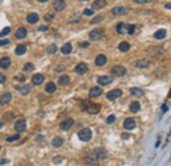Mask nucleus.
Segmentation results:
<instances>
[{
  "label": "nucleus",
  "mask_w": 171,
  "mask_h": 166,
  "mask_svg": "<svg viewBox=\"0 0 171 166\" xmlns=\"http://www.w3.org/2000/svg\"><path fill=\"white\" fill-rule=\"evenodd\" d=\"M87 70H88V66H87V63H78L76 65V67H75V73L76 74H84V73H87Z\"/></svg>",
  "instance_id": "2eb2a0df"
},
{
  "label": "nucleus",
  "mask_w": 171,
  "mask_h": 166,
  "mask_svg": "<svg viewBox=\"0 0 171 166\" xmlns=\"http://www.w3.org/2000/svg\"><path fill=\"white\" fill-rule=\"evenodd\" d=\"M55 52H57V45H50L47 47V54H54Z\"/></svg>",
  "instance_id": "4c0bfd02"
},
{
  "label": "nucleus",
  "mask_w": 171,
  "mask_h": 166,
  "mask_svg": "<svg viewBox=\"0 0 171 166\" xmlns=\"http://www.w3.org/2000/svg\"><path fill=\"white\" fill-rule=\"evenodd\" d=\"M107 5V1L105 0H95L92 3V9H103V8Z\"/></svg>",
  "instance_id": "6ab92c4d"
},
{
  "label": "nucleus",
  "mask_w": 171,
  "mask_h": 166,
  "mask_svg": "<svg viewBox=\"0 0 171 166\" xmlns=\"http://www.w3.org/2000/svg\"><path fill=\"white\" fill-rule=\"evenodd\" d=\"M45 76L42 75V74H34L33 76H32V83L34 84V86H39V84L44 82Z\"/></svg>",
  "instance_id": "4468645a"
},
{
  "label": "nucleus",
  "mask_w": 171,
  "mask_h": 166,
  "mask_svg": "<svg viewBox=\"0 0 171 166\" xmlns=\"http://www.w3.org/2000/svg\"><path fill=\"white\" fill-rule=\"evenodd\" d=\"M39 3H45V1H47V0H38Z\"/></svg>",
  "instance_id": "4d7b16f0"
},
{
  "label": "nucleus",
  "mask_w": 171,
  "mask_h": 166,
  "mask_svg": "<svg viewBox=\"0 0 171 166\" xmlns=\"http://www.w3.org/2000/svg\"><path fill=\"white\" fill-rule=\"evenodd\" d=\"M110 73H112V75H115V76H122V75H125V74L128 73V70H126L125 66L116 65V66H113L112 67Z\"/></svg>",
  "instance_id": "7ed1b4c3"
},
{
  "label": "nucleus",
  "mask_w": 171,
  "mask_h": 166,
  "mask_svg": "<svg viewBox=\"0 0 171 166\" xmlns=\"http://www.w3.org/2000/svg\"><path fill=\"white\" fill-rule=\"evenodd\" d=\"M30 91H32V86H30V84H25V86L20 87V92H21V95H28Z\"/></svg>",
  "instance_id": "473e14b6"
},
{
  "label": "nucleus",
  "mask_w": 171,
  "mask_h": 166,
  "mask_svg": "<svg viewBox=\"0 0 171 166\" xmlns=\"http://www.w3.org/2000/svg\"><path fill=\"white\" fill-rule=\"evenodd\" d=\"M26 36H28V30H26L25 28H18L17 30H16V37H17L18 40L25 38Z\"/></svg>",
  "instance_id": "5701e85b"
},
{
  "label": "nucleus",
  "mask_w": 171,
  "mask_h": 166,
  "mask_svg": "<svg viewBox=\"0 0 171 166\" xmlns=\"http://www.w3.org/2000/svg\"><path fill=\"white\" fill-rule=\"evenodd\" d=\"M136 32V25L133 24H128V34H133Z\"/></svg>",
  "instance_id": "58836bf2"
},
{
  "label": "nucleus",
  "mask_w": 171,
  "mask_h": 166,
  "mask_svg": "<svg viewBox=\"0 0 171 166\" xmlns=\"http://www.w3.org/2000/svg\"><path fill=\"white\" fill-rule=\"evenodd\" d=\"M103 20H104V16H96V17H94L91 20V24L95 25V24H97V23H101Z\"/></svg>",
  "instance_id": "e433bc0d"
},
{
  "label": "nucleus",
  "mask_w": 171,
  "mask_h": 166,
  "mask_svg": "<svg viewBox=\"0 0 171 166\" xmlns=\"http://www.w3.org/2000/svg\"><path fill=\"white\" fill-rule=\"evenodd\" d=\"M130 94L134 95V96H142V95H144V91H142L141 88H136V87H134V88H130Z\"/></svg>",
  "instance_id": "72a5a7b5"
},
{
  "label": "nucleus",
  "mask_w": 171,
  "mask_h": 166,
  "mask_svg": "<svg viewBox=\"0 0 171 166\" xmlns=\"http://www.w3.org/2000/svg\"><path fill=\"white\" fill-rule=\"evenodd\" d=\"M103 36H104V30H103V29H99V28L91 30L89 32V34H88V37H89L91 41H99Z\"/></svg>",
  "instance_id": "20e7f679"
},
{
  "label": "nucleus",
  "mask_w": 171,
  "mask_h": 166,
  "mask_svg": "<svg viewBox=\"0 0 171 166\" xmlns=\"http://www.w3.org/2000/svg\"><path fill=\"white\" fill-rule=\"evenodd\" d=\"M116 30H117L118 34H126L128 33V24L118 23L117 25H116Z\"/></svg>",
  "instance_id": "ddd939ff"
},
{
  "label": "nucleus",
  "mask_w": 171,
  "mask_h": 166,
  "mask_svg": "<svg viewBox=\"0 0 171 166\" xmlns=\"http://www.w3.org/2000/svg\"><path fill=\"white\" fill-rule=\"evenodd\" d=\"M65 70V67H63V66H58L57 69H55V71H57V73H61V71H63Z\"/></svg>",
  "instance_id": "3c124183"
},
{
  "label": "nucleus",
  "mask_w": 171,
  "mask_h": 166,
  "mask_svg": "<svg viewBox=\"0 0 171 166\" xmlns=\"http://www.w3.org/2000/svg\"><path fill=\"white\" fill-rule=\"evenodd\" d=\"M23 70L25 71V73H30V71H33L34 70L33 63H25V65H24V67H23Z\"/></svg>",
  "instance_id": "f704fd0d"
},
{
  "label": "nucleus",
  "mask_w": 171,
  "mask_h": 166,
  "mask_svg": "<svg viewBox=\"0 0 171 166\" xmlns=\"http://www.w3.org/2000/svg\"><path fill=\"white\" fill-rule=\"evenodd\" d=\"M53 8H54L57 12H62L66 8V1L65 0H54V1H53Z\"/></svg>",
  "instance_id": "6e6552de"
},
{
  "label": "nucleus",
  "mask_w": 171,
  "mask_h": 166,
  "mask_svg": "<svg viewBox=\"0 0 171 166\" xmlns=\"http://www.w3.org/2000/svg\"><path fill=\"white\" fill-rule=\"evenodd\" d=\"M168 97H171V90H170V92H168Z\"/></svg>",
  "instance_id": "13d9d810"
},
{
  "label": "nucleus",
  "mask_w": 171,
  "mask_h": 166,
  "mask_svg": "<svg viewBox=\"0 0 171 166\" xmlns=\"http://www.w3.org/2000/svg\"><path fill=\"white\" fill-rule=\"evenodd\" d=\"M129 49H130V44H129V42H126V41L121 42V44L118 45V50H120V52H122V53L129 52Z\"/></svg>",
  "instance_id": "393cba45"
},
{
  "label": "nucleus",
  "mask_w": 171,
  "mask_h": 166,
  "mask_svg": "<svg viewBox=\"0 0 171 166\" xmlns=\"http://www.w3.org/2000/svg\"><path fill=\"white\" fill-rule=\"evenodd\" d=\"M124 128L126 129V131H132V129L136 128V120L132 117H128L124 120Z\"/></svg>",
  "instance_id": "9b49d317"
},
{
  "label": "nucleus",
  "mask_w": 171,
  "mask_h": 166,
  "mask_svg": "<svg viewBox=\"0 0 171 166\" xmlns=\"http://www.w3.org/2000/svg\"><path fill=\"white\" fill-rule=\"evenodd\" d=\"M167 109H168V108H167V105H166V104H162V112H163V113H165V112H167Z\"/></svg>",
  "instance_id": "603ef678"
},
{
  "label": "nucleus",
  "mask_w": 171,
  "mask_h": 166,
  "mask_svg": "<svg viewBox=\"0 0 171 166\" xmlns=\"http://www.w3.org/2000/svg\"><path fill=\"white\" fill-rule=\"evenodd\" d=\"M78 137H79V140H80V141H83V142L89 141V140H91V137H92V131H91V129H88V128L82 129V131L78 133Z\"/></svg>",
  "instance_id": "f03ea898"
},
{
  "label": "nucleus",
  "mask_w": 171,
  "mask_h": 166,
  "mask_svg": "<svg viewBox=\"0 0 171 166\" xmlns=\"http://www.w3.org/2000/svg\"><path fill=\"white\" fill-rule=\"evenodd\" d=\"M25 128H26V120L25 119H18L15 124V131H17V132L21 133V132L25 131Z\"/></svg>",
  "instance_id": "1a4fd4ad"
},
{
  "label": "nucleus",
  "mask_w": 171,
  "mask_h": 166,
  "mask_svg": "<svg viewBox=\"0 0 171 166\" xmlns=\"http://www.w3.org/2000/svg\"><path fill=\"white\" fill-rule=\"evenodd\" d=\"M54 18V15H51V13H47L46 16H45V20L46 21H50V20H53Z\"/></svg>",
  "instance_id": "c03bdc74"
},
{
  "label": "nucleus",
  "mask_w": 171,
  "mask_h": 166,
  "mask_svg": "<svg viewBox=\"0 0 171 166\" xmlns=\"http://www.w3.org/2000/svg\"><path fill=\"white\" fill-rule=\"evenodd\" d=\"M18 138H20V134L16 133V134H12V136H8L7 137V141L8 142H15V141H17Z\"/></svg>",
  "instance_id": "c9c22d12"
},
{
  "label": "nucleus",
  "mask_w": 171,
  "mask_h": 166,
  "mask_svg": "<svg viewBox=\"0 0 171 166\" xmlns=\"http://www.w3.org/2000/svg\"><path fill=\"white\" fill-rule=\"evenodd\" d=\"M54 165H59V163H62L63 162V157H54L53 158V161H51Z\"/></svg>",
  "instance_id": "ea45409f"
},
{
  "label": "nucleus",
  "mask_w": 171,
  "mask_h": 166,
  "mask_svg": "<svg viewBox=\"0 0 171 166\" xmlns=\"http://www.w3.org/2000/svg\"><path fill=\"white\" fill-rule=\"evenodd\" d=\"M84 161H86L87 165H99V158H97V155L95 154L94 152L91 153V154H88L86 158H84Z\"/></svg>",
  "instance_id": "423d86ee"
},
{
  "label": "nucleus",
  "mask_w": 171,
  "mask_h": 166,
  "mask_svg": "<svg viewBox=\"0 0 171 166\" xmlns=\"http://www.w3.org/2000/svg\"><path fill=\"white\" fill-rule=\"evenodd\" d=\"M134 3H137V4H144V3H149L151 1V0H133Z\"/></svg>",
  "instance_id": "49530a36"
},
{
  "label": "nucleus",
  "mask_w": 171,
  "mask_h": 166,
  "mask_svg": "<svg viewBox=\"0 0 171 166\" xmlns=\"http://www.w3.org/2000/svg\"><path fill=\"white\" fill-rule=\"evenodd\" d=\"M5 45H9V40H1L0 41V46H5Z\"/></svg>",
  "instance_id": "a18cd8bd"
},
{
  "label": "nucleus",
  "mask_w": 171,
  "mask_h": 166,
  "mask_svg": "<svg viewBox=\"0 0 171 166\" xmlns=\"http://www.w3.org/2000/svg\"><path fill=\"white\" fill-rule=\"evenodd\" d=\"M11 99H12V96H11L9 92H4V94L0 96V105H7L8 103L11 102Z\"/></svg>",
  "instance_id": "dca6fc26"
},
{
  "label": "nucleus",
  "mask_w": 171,
  "mask_h": 166,
  "mask_svg": "<svg viewBox=\"0 0 171 166\" xmlns=\"http://www.w3.org/2000/svg\"><path fill=\"white\" fill-rule=\"evenodd\" d=\"M25 52H26L25 45H18V46H16V50H15L16 55H23V54H25Z\"/></svg>",
  "instance_id": "2f4dec72"
},
{
  "label": "nucleus",
  "mask_w": 171,
  "mask_h": 166,
  "mask_svg": "<svg viewBox=\"0 0 171 166\" xmlns=\"http://www.w3.org/2000/svg\"><path fill=\"white\" fill-rule=\"evenodd\" d=\"M94 153L97 155V158H99V160H103V158H107V155H108L107 150H105V149H103V148H96V149L94 150Z\"/></svg>",
  "instance_id": "f3484780"
},
{
  "label": "nucleus",
  "mask_w": 171,
  "mask_h": 166,
  "mask_svg": "<svg viewBox=\"0 0 171 166\" xmlns=\"http://www.w3.org/2000/svg\"><path fill=\"white\" fill-rule=\"evenodd\" d=\"M166 37V30L165 29H159V30H157L154 33V38L155 40H163Z\"/></svg>",
  "instance_id": "7c9ffc66"
},
{
  "label": "nucleus",
  "mask_w": 171,
  "mask_h": 166,
  "mask_svg": "<svg viewBox=\"0 0 171 166\" xmlns=\"http://www.w3.org/2000/svg\"><path fill=\"white\" fill-rule=\"evenodd\" d=\"M58 83L61 84V86H66V84L70 83V76L68 75H61L59 78H58Z\"/></svg>",
  "instance_id": "a878e982"
},
{
  "label": "nucleus",
  "mask_w": 171,
  "mask_h": 166,
  "mask_svg": "<svg viewBox=\"0 0 171 166\" xmlns=\"http://www.w3.org/2000/svg\"><path fill=\"white\" fill-rule=\"evenodd\" d=\"M55 90H57V86H55L53 82H50V83L46 84V87H45V91L47 92V94H54Z\"/></svg>",
  "instance_id": "cd10ccee"
},
{
  "label": "nucleus",
  "mask_w": 171,
  "mask_h": 166,
  "mask_svg": "<svg viewBox=\"0 0 171 166\" xmlns=\"http://www.w3.org/2000/svg\"><path fill=\"white\" fill-rule=\"evenodd\" d=\"M101 92H103V90L100 88V87H92L91 90H89V97H97V96H100L101 95Z\"/></svg>",
  "instance_id": "412c9836"
},
{
  "label": "nucleus",
  "mask_w": 171,
  "mask_h": 166,
  "mask_svg": "<svg viewBox=\"0 0 171 166\" xmlns=\"http://www.w3.org/2000/svg\"><path fill=\"white\" fill-rule=\"evenodd\" d=\"M8 162H9V161H8L7 158H4V160L0 161V165H5V163H8Z\"/></svg>",
  "instance_id": "864d4df0"
},
{
  "label": "nucleus",
  "mask_w": 171,
  "mask_h": 166,
  "mask_svg": "<svg viewBox=\"0 0 171 166\" xmlns=\"http://www.w3.org/2000/svg\"><path fill=\"white\" fill-rule=\"evenodd\" d=\"M105 63H107V55L104 54H99L96 57V59H95V65L96 66H104Z\"/></svg>",
  "instance_id": "aec40b11"
},
{
  "label": "nucleus",
  "mask_w": 171,
  "mask_h": 166,
  "mask_svg": "<svg viewBox=\"0 0 171 166\" xmlns=\"http://www.w3.org/2000/svg\"><path fill=\"white\" fill-rule=\"evenodd\" d=\"M51 145L54 148H61L63 145V138L62 137H54V140L51 141Z\"/></svg>",
  "instance_id": "c756f323"
},
{
  "label": "nucleus",
  "mask_w": 171,
  "mask_h": 166,
  "mask_svg": "<svg viewBox=\"0 0 171 166\" xmlns=\"http://www.w3.org/2000/svg\"><path fill=\"white\" fill-rule=\"evenodd\" d=\"M112 15L113 16H122V15H126V13L129 12V8L126 7H115L112 8Z\"/></svg>",
  "instance_id": "0eeeda50"
},
{
  "label": "nucleus",
  "mask_w": 171,
  "mask_h": 166,
  "mask_svg": "<svg viewBox=\"0 0 171 166\" xmlns=\"http://www.w3.org/2000/svg\"><path fill=\"white\" fill-rule=\"evenodd\" d=\"M46 26H41V28H39V30H42V32H44V30H46Z\"/></svg>",
  "instance_id": "6e6d98bb"
},
{
  "label": "nucleus",
  "mask_w": 171,
  "mask_h": 166,
  "mask_svg": "<svg viewBox=\"0 0 171 166\" xmlns=\"http://www.w3.org/2000/svg\"><path fill=\"white\" fill-rule=\"evenodd\" d=\"M38 20H39V17L37 13H30V15H28V17H26V21H28L29 24H36Z\"/></svg>",
  "instance_id": "b1692460"
},
{
  "label": "nucleus",
  "mask_w": 171,
  "mask_h": 166,
  "mask_svg": "<svg viewBox=\"0 0 171 166\" xmlns=\"http://www.w3.org/2000/svg\"><path fill=\"white\" fill-rule=\"evenodd\" d=\"M83 15L84 16H92V15H94V9H84L83 11Z\"/></svg>",
  "instance_id": "37998d69"
},
{
  "label": "nucleus",
  "mask_w": 171,
  "mask_h": 166,
  "mask_svg": "<svg viewBox=\"0 0 171 166\" xmlns=\"http://www.w3.org/2000/svg\"><path fill=\"white\" fill-rule=\"evenodd\" d=\"M115 120H116V116L115 115L108 116V117H107V124H113V123H115Z\"/></svg>",
  "instance_id": "79ce46f5"
},
{
  "label": "nucleus",
  "mask_w": 171,
  "mask_h": 166,
  "mask_svg": "<svg viewBox=\"0 0 171 166\" xmlns=\"http://www.w3.org/2000/svg\"><path fill=\"white\" fill-rule=\"evenodd\" d=\"M9 32H11V28H8V26H7V28H4L1 32H0V37H5L8 33H9Z\"/></svg>",
  "instance_id": "a19ab883"
},
{
  "label": "nucleus",
  "mask_w": 171,
  "mask_h": 166,
  "mask_svg": "<svg viewBox=\"0 0 171 166\" xmlns=\"http://www.w3.org/2000/svg\"><path fill=\"white\" fill-rule=\"evenodd\" d=\"M9 66H11V59H9V57H3L1 59H0V69L5 70V69H8Z\"/></svg>",
  "instance_id": "4be33fe9"
},
{
  "label": "nucleus",
  "mask_w": 171,
  "mask_h": 166,
  "mask_svg": "<svg viewBox=\"0 0 171 166\" xmlns=\"http://www.w3.org/2000/svg\"><path fill=\"white\" fill-rule=\"evenodd\" d=\"M16 78H17V81H20V82H24V81H25V76H24L23 74H18Z\"/></svg>",
  "instance_id": "09e8293b"
},
{
  "label": "nucleus",
  "mask_w": 171,
  "mask_h": 166,
  "mask_svg": "<svg viewBox=\"0 0 171 166\" xmlns=\"http://www.w3.org/2000/svg\"><path fill=\"white\" fill-rule=\"evenodd\" d=\"M1 125H3V123H1V121H0V128H1Z\"/></svg>",
  "instance_id": "bf43d9fd"
},
{
  "label": "nucleus",
  "mask_w": 171,
  "mask_h": 166,
  "mask_svg": "<svg viewBox=\"0 0 171 166\" xmlns=\"http://www.w3.org/2000/svg\"><path fill=\"white\" fill-rule=\"evenodd\" d=\"M113 82V78H110V76L108 75H101L97 78V83L100 84V86H107V84L112 83Z\"/></svg>",
  "instance_id": "f8f14e48"
},
{
  "label": "nucleus",
  "mask_w": 171,
  "mask_h": 166,
  "mask_svg": "<svg viewBox=\"0 0 171 166\" xmlns=\"http://www.w3.org/2000/svg\"><path fill=\"white\" fill-rule=\"evenodd\" d=\"M61 52H62V54H70L71 52H72V45L68 42V44H65L62 46V49H61Z\"/></svg>",
  "instance_id": "bb28decb"
},
{
  "label": "nucleus",
  "mask_w": 171,
  "mask_h": 166,
  "mask_svg": "<svg viewBox=\"0 0 171 166\" xmlns=\"http://www.w3.org/2000/svg\"><path fill=\"white\" fill-rule=\"evenodd\" d=\"M89 46V42H82V44H80V47H83V49H86V47H88Z\"/></svg>",
  "instance_id": "8fccbe9b"
},
{
  "label": "nucleus",
  "mask_w": 171,
  "mask_h": 166,
  "mask_svg": "<svg viewBox=\"0 0 171 166\" xmlns=\"http://www.w3.org/2000/svg\"><path fill=\"white\" fill-rule=\"evenodd\" d=\"M139 108H141V105H139L138 102H132L130 105H129V109H130L133 113H137V112H138Z\"/></svg>",
  "instance_id": "c85d7f7f"
},
{
  "label": "nucleus",
  "mask_w": 171,
  "mask_h": 166,
  "mask_svg": "<svg viewBox=\"0 0 171 166\" xmlns=\"http://www.w3.org/2000/svg\"><path fill=\"white\" fill-rule=\"evenodd\" d=\"M121 95H122V91L121 90H118V88H116V90H112V91H109L107 94V99L108 100H115V99H117V97H120Z\"/></svg>",
  "instance_id": "9d476101"
},
{
  "label": "nucleus",
  "mask_w": 171,
  "mask_h": 166,
  "mask_svg": "<svg viewBox=\"0 0 171 166\" xmlns=\"http://www.w3.org/2000/svg\"><path fill=\"white\" fill-rule=\"evenodd\" d=\"M165 7H166V8H167V9H171V3H167V4H166V5H165Z\"/></svg>",
  "instance_id": "5fc2aeb1"
},
{
  "label": "nucleus",
  "mask_w": 171,
  "mask_h": 166,
  "mask_svg": "<svg viewBox=\"0 0 171 166\" xmlns=\"http://www.w3.org/2000/svg\"><path fill=\"white\" fill-rule=\"evenodd\" d=\"M149 65H150V61L146 59V58L138 59L136 62V67H138V69H146V67H149Z\"/></svg>",
  "instance_id": "a211bd4d"
},
{
  "label": "nucleus",
  "mask_w": 171,
  "mask_h": 166,
  "mask_svg": "<svg viewBox=\"0 0 171 166\" xmlns=\"http://www.w3.org/2000/svg\"><path fill=\"white\" fill-rule=\"evenodd\" d=\"M82 108L89 113H97L100 111V104H96V103H92L89 100H86V102L82 103Z\"/></svg>",
  "instance_id": "f257e3e1"
},
{
  "label": "nucleus",
  "mask_w": 171,
  "mask_h": 166,
  "mask_svg": "<svg viewBox=\"0 0 171 166\" xmlns=\"http://www.w3.org/2000/svg\"><path fill=\"white\" fill-rule=\"evenodd\" d=\"M72 125H74V119L67 117V119H65V120L61 121L59 128L62 129V131H68V129H70Z\"/></svg>",
  "instance_id": "39448f33"
},
{
  "label": "nucleus",
  "mask_w": 171,
  "mask_h": 166,
  "mask_svg": "<svg viewBox=\"0 0 171 166\" xmlns=\"http://www.w3.org/2000/svg\"><path fill=\"white\" fill-rule=\"evenodd\" d=\"M5 79H7V76H5L4 74H1V73H0V84H1V83H4V82H5Z\"/></svg>",
  "instance_id": "de8ad7c7"
}]
</instances>
